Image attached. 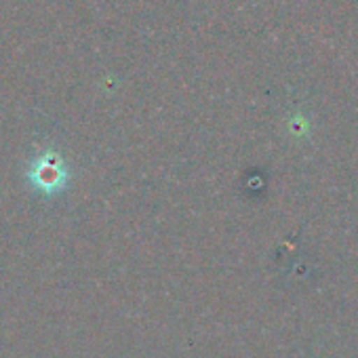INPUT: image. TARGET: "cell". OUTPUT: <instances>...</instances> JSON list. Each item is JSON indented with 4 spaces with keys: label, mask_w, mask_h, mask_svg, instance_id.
I'll list each match as a JSON object with an SVG mask.
<instances>
[{
    "label": "cell",
    "mask_w": 358,
    "mask_h": 358,
    "mask_svg": "<svg viewBox=\"0 0 358 358\" xmlns=\"http://www.w3.org/2000/svg\"><path fill=\"white\" fill-rule=\"evenodd\" d=\"M68 177L70 173L66 160L55 150H45L43 154L34 156L26 171L28 184L45 196H53L62 192L68 184Z\"/></svg>",
    "instance_id": "cell-1"
}]
</instances>
